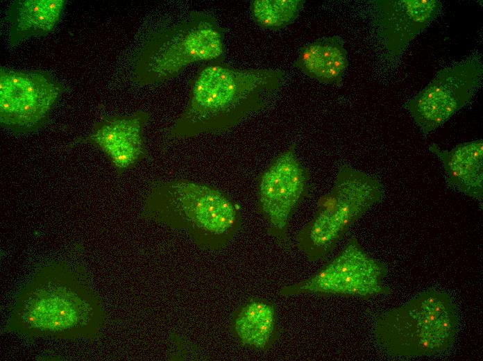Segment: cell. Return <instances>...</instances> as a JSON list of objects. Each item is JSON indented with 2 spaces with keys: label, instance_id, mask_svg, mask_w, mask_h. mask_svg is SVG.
Here are the masks:
<instances>
[{
  "label": "cell",
  "instance_id": "obj_1",
  "mask_svg": "<svg viewBox=\"0 0 483 361\" xmlns=\"http://www.w3.org/2000/svg\"><path fill=\"white\" fill-rule=\"evenodd\" d=\"M280 69H240L213 62L192 81L189 99L169 128L171 137L227 131L266 106L282 86Z\"/></svg>",
  "mask_w": 483,
  "mask_h": 361
},
{
  "label": "cell",
  "instance_id": "obj_2",
  "mask_svg": "<svg viewBox=\"0 0 483 361\" xmlns=\"http://www.w3.org/2000/svg\"><path fill=\"white\" fill-rule=\"evenodd\" d=\"M223 31L212 15L192 11L154 32L138 53L133 80L142 86L173 78L188 66L224 52Z\"/></svg>",
  "mask_w": 483,
  "mask_h": 361
},
{
  "label": "cell",
  "instance_id": "obj_3",
  "mask_svg": "<svg viewBox=\"0 0 483 361\" xmlns=\"http://www.w3.org/2000/svg\"><path fill=\"white\" fill-rule=\"evenodd\" d=\"M457 325L450 297L444 292L430 290L381 314L375 321V334L380 345L391 354L429 356L452 346Z\"/></svg>",
  "mask_w": 483,
  "mask_h": 361
},
{
  "label": "cell",
  "instance_id": "obj_4",
  "mask_svg": "<svg viewBox=\"0 0 483 361\" xmlns=\"http://www.w3.org/2000/svg\"><path fill=\"white\" fill-rule=\"evenodd\" d=\"M383 194L378 179L350 166H341L332 188L320 198L314 215L297 234L298 249L311 261L323 259Z\"/></svg>",
  "mask_w": 483,
  "mask_h": 361
},
{
  "label": "cell",
  "instance_id": "obj_5",
  "mask_svg": "<svg viewBox=\"0 0 483 361\" xmlns=\"http://www.w3.org/2000/svg\"><path fill=\"white\" fill-rule=\"evenodd\" d=\"M482 74L481 59L475 56L441 69L406 105L420 131L429 134L471 102Z\"/></svg>",
  "mask_w": 483,
  "mask_h": 361
},
{
  "label": "cell",
  "instance_id": "obj_6",
  "mask_svg": "<svg viewBox=\"0 0 483 361\" xmlns=\"http://www.w3.org/2000/svg\"><path fill=\"white\" fill-rule=\"evenodd\" d=\"M385 269L352 237L321 269L307 279L282 287L279 293L283 296L316 293L370 297L387 291L382 283Z\"/></svg>",
  "mask_w": 483,
  "mask_h": 361
},
{
  "label": "cell",
  "instance_id": "obj_7",
  "mask_svg": "<svg viewBox=\"0 0 483 361\" xmlns=\"http://www.w3.org/2000/svg\"><path fill=\"white\" fill-rule=\"evenodd\" d=\"M309 174L290 145L278 154L260 176L257 201L271 235L287 242L291 218L308 190Z\"/></svg>",
  "mask_w": 483,
  "mask_h": 361
},
{
  "label": "cell",
  "instance_id": "obj_8",
  "mask_svg": "<svg viewBox=\"0 0 483 361\" xmlns=\"http://www.w3.org/2000/svg\"><path fill=\"white\" fill-rule=\"evenodd\" d=\"M151 192L188 222L214 235L228 236L238 225L239 213L234 203L211 187L173 180L158 185Z\"/></svg>",
  "mask_w": 483,
  "mask_h": 361
},
{
  "label": "cell",
  "instance_id": "obj_9",
  "mask_svg": "<svg viewBox=\"0 0 483 361\" xmlns=\"http://www.w3.org/2000/svg\"><path fill=\"white\" fill-rule=\"evenodd\" d=\"M62 91L59 83L41 72L0 71L2 124L28 129L44 119Z\"/></svg>",
  "mask_w": 483,
  "mask_h": 361
},
{
  "label": "cell",
  "instance_id": "obj_10",
  "mask_svg": "<svg viewBox=\"0 0 483 361\" xmlns=\"http://www.w3.org/2000/svg\"><path fill=\"white\" fill-rule=\"evenodd\" d=\"M441 9L437 0L375 1V31L387 53L393 58L401 55Z\"/></svg>",
  "mask_w": 483,
  "mask_h": 361
},
{
  "label": "cell",
  "instance_id": "obj_11",
  "mask_svg": "<svg viewBox=\"0 0 483 361\" xmlns=\"http://www.w3.org/2000/svg\"><path fill=\"white\" fill-rule=\"evenodd\" d=\"M148 119L144 112L103 119L87 138L110 158L114 165L125 169L144 153L143 127Z\"/></svg>",
  "mask_w": 483,
  "mask_h": 361
},
{
  "label": "cell",
  "instance_id": "obj_12",
  "mask_svg": "<svg viewBox=\"0 0 483 361\" xmlns=\"http://www.w3.org/2000/svg\"><path fill=\"white\" fill-rule=\"evenodd\" d=\"M430 151L442 164L447 183L456 191L482 201L483 196V142L477 140L443 150L435 143Z\"/></svg>",
  "mask_w": 483,
  "mask_h": 361
},
{
  "label": "cell",
  "instance_id": "obj_13",
  "mask_svg": "<svg viewBox=\"0 0 483 361\" xmlns=\"http://www.w3.org/2000/svg\"><path fill=\"white\" fill-rule=\"evenodd\" d=\"M294 65L316 81L339 85L348 66L344 42L336 35L316 40L300 49Z\"/></svg>",
  "mask_w": 483,
  "mask_h": 361
},
{
  "label": "cell",
  "instance_id": "obj_14",
  "mask_svg": "<svg viewBox=\"0 0 483 361\" xmlns=\"http://www.w3.org/2000/svg\"><path fill=\"white\" fill-rule=\"evenodd\" d=\"M65 2L63 0L15 1L8 11L10 42L15 44L28 37L51 31L61 17Z\"/></svg>",
  "mask_w": 483,
  "mask_h": 361
},
{
  "label": "cell",
  "instance_id": "obj_15",
  "mask_svg": "<svg viewBox=\"0 0 483 361\" xmlns=\"http://www.w3.org/2000/svg\"><path fill=\"white\" fill-rule=\"evenodd\" d=\"M234 329L244 344L258 349L269 346L277 333V317L272 305L263 301H253L238 312Z\"/></svg>",
  "mask_w": 483,
  "mask_h": 361
},
{
  "label": "cell",
  "instance_id": "obj_16",
  "mask_svg": "<svg viewBox=\"0 0 483 361\" xmlns=\"http://www.w3.org/2000/svg\"><path fill=\"white\" fill-rule=\"evenodd\" d=\"M305 2L304 0H255L251 2V12L259 26L276 30L291 23Z\"/></svg>",
  "mask_w": 483,
  "mask_h": 361
},
{
  "label": "cell",
  "instance_id": "obj_17",
  "mask_svg": "<svg viewBox=\"0 0 483 361\" xmlns=\"http://www.w3.org/2000/svg\"><path fill=\"white\" fill-rule=\"evenodd\" d=\"M72 303L59 296L39 301L33 308L31 320L47 326L69 325L76 314Z\"/></svg>",
  "mask_w": 483,
  "mask_h": 361
}]
</instances>
